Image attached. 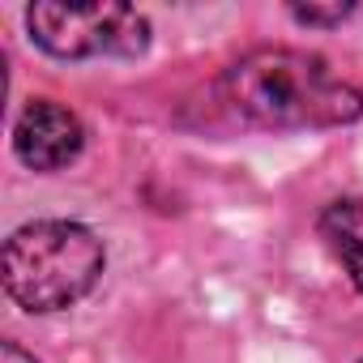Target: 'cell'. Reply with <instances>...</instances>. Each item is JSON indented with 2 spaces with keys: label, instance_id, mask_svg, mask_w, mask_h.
Instances as JSON below:
<instances>
[{
  "label": "cell",
  "instance_id": "6da1fadb",
  "mask_svg": "<svg viewBox=\"0 0 363 363\" xmlns=\"http://www.w3.org/2000/svg\"><path fill=\"white\" fill-rule=\"evenodd\" d=\"M218 90L227 111L252 128H333L363 116V94L320 56L295 48H257L240 56Z\"/></svg>",
  "mask_w": 363,
  "mask_h": 363
},
{
  "label": "cell",
  "instance_id": "7a4b0ae2",
  "mask_svg": "<svg viewBox=\"0 0 363 363\" xmlns=\"http://www.w3.org/2000/svg\"><path fill=\"white\" fill-rule=\"evenodd\" d=\"M103 244L90 227L43 218L26 223L5 244V291L26 312H60L103 278Z\"/></svg>",
  "mask_w": 363,
  "mask_h": 363
},
{
  "label": "cell",
  "instance_id": "3957f363",
  "mask_svg": "<svg viewBox=\"0 0 363 363\" xmlns=\"http://www.w3.org/2000/svg\"><path fill=\"white\" fill-rule=\"evenodd\" d=\"M26 26L30 39L60 60L141 56L150 48V22L128 5H30Z\"/></svg>",
  "mask_w": 363,
  "mask_h": 363
},
{
  "label": "cell",
  "instance_id": "277c9868",
  "mask_svg": "<svg viewBox=\"0 0 363 363\" xmlns=\"http://www.w3.org/2000/svg\"><path fill=\"white\" fill-rule=\"evenodd\" d=\"M82 145H86L82 120L52 99H35L13 124V154L30 171H60L82 154Z\"/></svg>",
  "mask_w": 363,
  "mask_h": 363
},
{
  "label": "cell",
  "instance_id": "5b68a950",
  "mask_svg": "<svg viewBox=\"0 0 363 363\" xmlns=\"http://www.w3.org/2000/svg\"><path fill=\"white\" fill-rule=\"evenodd\" d=\"M320 240L363 295V197H342L320 210Z\"/></svg>",
  "mask_w": 363,
  "mask_h": 363
},
{
  "label": "cell",
  "instance_id": "8992f818",
  "mask_svg": "<svg viewBox=\"0 0 363 363\" xmlns=\"http://www.w3.org/2000/svg\"><path fill=\"white\" fill-rule=\"evenodd\" d=\"M291 18L303 22V26H337L342 18H350V5H329V9H320V5H291Z\"/></svg>",
  "mask_w": 363,
  "mask_h": 363
},
{
  "label": "cell",
  "instance_id": "52a82bcc",
  "mask_svg": "<svg viewBox=\"0 0 363 363\" xmlns=\"http://www.w3.org/2000/svg\"><path fill=\"white\" fill-rule=\"evenodd\" d=\"M0 363H35L18 342H5V346H0Z\"/></svg>",
  "mask_w": 363,
  "mask_h": 363
},
{
  "label": "cell",
  "instance_id": "ba28073f",
  "mask_svg": "<svg viewBox=\"0 0 363 363\" xmlns=\"http://www.w3.org/2000/svg\"><path fill=\"white\" fill-rule=\"evenodd\" d=\"M359 363H363V359H359Z\"/></svg>",
  "mask_w": 363,
  "mask_h": 363
}]
</instances>
